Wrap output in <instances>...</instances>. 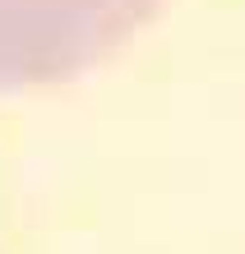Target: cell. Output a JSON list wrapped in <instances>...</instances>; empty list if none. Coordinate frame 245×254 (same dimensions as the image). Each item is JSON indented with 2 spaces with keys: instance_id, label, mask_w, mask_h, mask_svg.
I'll return each mask as SVG.
<instances>
[{
  "instance_id": "obj_1",
  "label": "cell",
  "mask_w": 245,
  "mask_h": 254,
  "mask_svg": "<svg viewBox=\"0 0 245 254\" xmlns=\"http://www.w3.org/2000/svg\"><path fill=\"white\" fill-rule=\"evenodd\" d=\"M158 0H0V88H33L97 65Z\"/></svg>"
}]
</instances>
